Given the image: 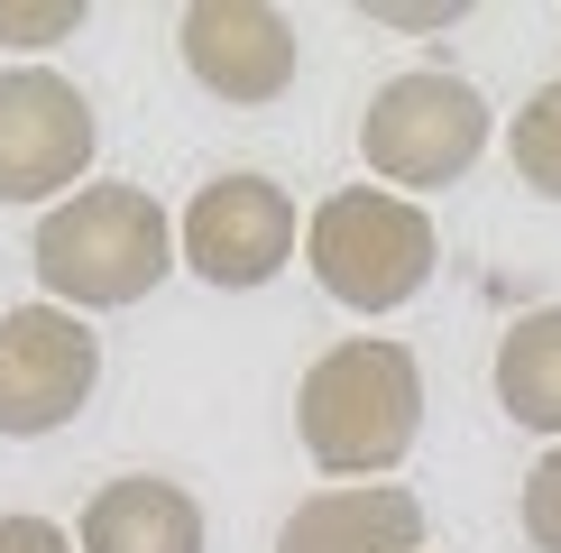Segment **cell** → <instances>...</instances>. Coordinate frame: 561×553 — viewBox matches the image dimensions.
<instances>
[{"mask_svg": "<svg viewBox=\"0 0 561 553\" xmlns=\"http://www.w3.org/2000/svg\"><path fill=\"white\" fill-rule=\"evenodd\" d=\"M295 433L332 479L396 471L414 452V433H424V369H414V351L378 341V332L322 351L295 387Z\"/></svg>", "mask_w": 561, "mask_h": 553, "instance_id": "obj_1", "label": "cell"}, {"mask_svg": "<svg viewBox=\"0 0 561 553\" xmlns=\"http://www.w3.org/2000/svg\"><path fill=\"white\" fill-rule=\"evenodd\" d=\"M28 259H37L56 305L111 314V305H138V295L175 268V222L157 213L148 184H83V194H65L56 213L37 222Z\"/></svg>", "mask_w": 561, "mask_h": 553, "instance_id": "obj_2", "label": "cell"}, {"mask_svg": "<svg viewBox=\"0 0 561 553\" xmlns=\"http://www.w3.org/2000/svg\"><path fill=\"white\" fill-rule=\"evenodd\" d=\"M304 259H313L322 295L350 314H396L414 305V295L433 286V213L405 194H387V184H341V194L313 203V222H304Z\"/></svg>", "mask_w": 561, "mask_h": 553, "instance_id": "obj_3", "label": "cell"}, {"mask_svg": "<svg viewBox=\"0 0 561 553\" xmlns=\"http://www.w3.org/2000/svg\"><path fill=\"white\" fill-rule=\"evenodd\" d=\"M488 148V102L479 83L460 75H396L368 92V121H359V157L378 184H451L470 176Z\"/></svg>", "mask_w": 561, "mask_h": 553, "instance_id": "obj_4", "label": "cell"}, {"mask_svg": "<svg viewBox=\"0 0 561 553\" xmlns=\"http://www.w3.org/2000/svg\"><path fill=\"white\" fill-rule=\"evenodd\" d=\"M175 259L203 276V286H267L276 268L295 259V194L259 167L240 176H213L194 203H184V230H175Z\"/></svg>", "mask_w": 561, "mask_h": 553, "instance_id": "obj_5", "label": "cell"}, {"mask_svg": "<svg viewBox=\"0 0 561 553\" xmlns=\"http://www.w3.org/2000/svg\"><path fill=\"white\" fill-rule=\"evenodd\" d=\"M92 379H102V341L65 305H10L0 314V433H56L75 425Z\"/></svg>", "mask_w": 561, "mask_h": 553, "instance_id": "obj_6", "label": "cell"}, {"mask_svg": "<svg viewBox=\"0 0 561 553\" xmlns=\"http://www.w3.org/2000/svg\"><path fill=\"white\" fill-rule=\"evenodd\" d=\"M92 148H102V121H92L83 83L46 75H0V203H46L65 184H83Z\"/></svg>", "mask_w": 561, "mask_h": 553, "instance_id": "obj_7", "label": "cell"}, {"mask_svg": "<svg viewBox=\"0 0 561 553\" xmlns=\"http://www.w3.org/2000/svg\"><path fill=\"white\" fill-rule=\"evenodd\" d=\"M175 46L194 65V83L221 102H276L295 83V19L259 10V0H194Z\"/></svg>", "mask_w": 561, "mask_h": 553, "instance_id": "obj_8", "label": "cell"}, {"mask_svg": "<svg viewBox=\"0 0 561 553\" xmlns=\"http://www.w3.org/2000/svg\"><path fill=\"white\" fill-rule=\"evenodd\" d=\"M276 553H424V498L387 489V479H350V489H313L286 517Z\"/></svg>", "mask_w": 561, "mask_h": 553, "instance_id": "obj_9", "label": "cell"}, {"mask_svg": "<svg viewBox=\"0 0 561 553\" xmlns=\"http://www.w3.org/2000/svg\"><path fill=\"white\" fill-rule=\"evenodd\" d=\"M83 553H203V507L157 471L102 479L83 507Z\"/></svg>", "mask_w": 561, "mask_h": 553, "instance_id": "obj_10", "label": "cell"}, {"mask_svg": "<svg viewBox=\"0 0 561 553\" xmlns=\"http://www.w3.org/2000/svg\"><path fill=\"white\" fill-rule=\"evenodd\" d=\"M497 406L534 433H561V305L506 323L497 341Z\"/></svg>", "mask_w": 561, "mask_h": 553, "instance_id": "obj_11", "label": "cell"}, {"mask_svg": "<svg viewBox=\"0 0 561 553\" xmlns=\"http://www.w3.org/2000/svg\"><path fill=\"white\" fill-rule=\"evenodd\" d=\"M506 148H516V176L534 184V194L561 203V75L516 111V138H506Z\"/></svg>", "mask_w": 561, "mask_h": 553, "instance_id": "obj_12", "label": "cell"}, {"mask_svg": "<svg viewBox=\"0 0 561 553\" xmlns=\"http://www.w3.org/2000/svg\"><path fill=\"white\" fill-rule=\"evenodd\" d=\"M525 535H534V553H561V443L525 479Z\"/></svg>", "mask_w": 561, "mask_h": 553, "instance_id": "obj_13", "label": "cell"}, {"mask_svg": "<svg viewBox=\"0 0 561 553\" xmlns=\"http://www.w3.org/2000/svg\"><path fill=\"white\" fill-rule=\"evenodd\" d=\"M83 29V0H56V10H10L0 0V37L10 46H46V37H75Z\"/></svg>", "mask_w": 561, "mask_h": 553, "instance_id": "obj_14", "label": "cell"}, {"mask_svg": "<svg viewBox=\"0 0 561 553\" xmlns=\"http://www.w3.org/2000/svg\"><path fill=\"white\" fill-rule=\"evenodd\" d=\"M0 553H75L56 517H0Z\"/></svg>", "mask_w": 561, "mask_h": 553, "instance_id": "obj_15", "label": "cell"}]
</instances>
